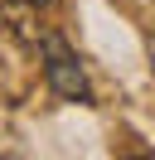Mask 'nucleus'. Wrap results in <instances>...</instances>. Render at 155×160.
I'll list each match as a JSON object with an SVG mask.
<instances>
[{
	"mask_svg": "<svg viewBox=\"0 0 155 160\" xmlns=\"http://www.w3.org/2000/svg\"><path fill=\"white\" fill-rule=\"evenodd\" d=\"M24 5H34V10H48V5H53V0H24Z\"/></svg>",
	"mask_w": 155,
	"mask_h": 160,
	"instance_id": "f03ea898",
	"label": "nucleus"
},
{
	"mask_svg": "<svg viewBox=\"0 0 155 160\" xmlns=\"http://www.w3.org/2000/svg\"><path fill=\"white\" fill-rule=\"evenodd\" d=\"M39 63H44L48 88H53L63 102H82V107H92V82H87L82 63H78V53L68 49L63 34H39Z\"/></svg>",
	"mask_w": 155,
	"mask_h": 160,
	"instance_id": "f257e3e1",
	"label": "nucleus"
}]
</instances>
